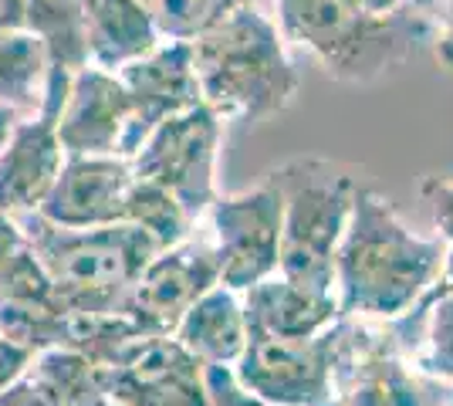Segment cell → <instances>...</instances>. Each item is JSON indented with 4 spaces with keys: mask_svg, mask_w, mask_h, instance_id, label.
Segmentation results:
<instances>
[{
    "mask_svg": "<svg viewBox=\"0 0 453 406\" xmlns=\"http://www.w3.org/2000/svg\"><path fill=\"white\" fill-rule=\"evenodd\" d=\"M434 288L453 291V248H447V254H443V268H440V274H436Z\"/></svg>",
    "mask_w": 453,
    "mask_h": 406,
    "instance_id": "4dcf8cb0",
    "label": "cell"
},
{
    "mask_svg": "<svg viewBox=\"0 0 453 406\" xmlns=\"http://www.w3.org/2000/svg\"><path fill=\"white\" fill-rule=\"evenodd\" d=\"M220 285L247 291L250 285L278 274L281 257V194L265 180L244 194H220L203 213Z\"/></svg>",
    "mask_w": 453,
    "mask_h": 406,
    "instance_id": "ba28073f",
    "label": "cell"
},
{
    "mask_svg": "<svg viewBox=\"0 0 453 406\" xmlns=\"http://www.w3.org/2000/svg\"><path fill=\"white\" fill-rule=\"evenodd\" d=\"M203 379H207V406H274L247 393L230 366H203Z\"/></svg>",
    "mask_w": 453,
    "mask_h": 406,
    "instance_id": "cb8c5ba5",
    "label": "cell"
},
{
    "mask_svg": "<svg viewBox=\"0 0 453 406\" xmlns=\"http://www.w3.org/2000/svg\"><path fill=\"white\" fill-rule=\"evenodd\" d=\"M35 356L31 352H24V349L11 346L7 339H0V389L7 387L14 376H20L24 369H27V363H31Z\"/></svg>",
    "mask_w": 453,
    "mask_h": 406,
    "instance_id": "4316f807",
    "label": "cell"
},
{
    "mask_svg": "<svg viewBox=\"0 0 453 406\" xmlns=\"http://www.w3.org/2000/svg\"><path fill=\"white\" fill-rule=\"evenodd\" d=\"M4 27H27V20H24V0H0V31Z\"/></svg>",
    "mask_w": 453,
    "mask_h": 406,
    "instance_id": "f1b7e54d",
    "label": "cell"
},
{
    "mask_svg": "<svg viewBox=\"0 0 453 406\" xmlns=\"http://www.w3.org/2000/svg\"><path fill=\"white\" fill-rule=\"evenodd\" d=\"M163 41H196L234 11L257 0H139Z\"/></svg>",
    "mask_w": 453,
    "mask_h": 406,
    "instance_id": "7402d4cb",
    "label": "cell"
},
{
    "mask_svg": "<svg viewBox=\"0 0 453 406\" xmlns=\"http://www.w3.org/2000/svg\"><path fill=\"white\" fill-rule=\"evenodd\" d=\"M332 389L345 406H453L450 383L416 369L389 322L369 318L335 322Z\"/></svg>",
    "mask_w": 453,
    "mask_h": 406,
    "instance_id": "8992f818",
    "label": "cell"
},
{
    "mask_svg": "<svg viewBox=\"0 0 453 406\" xmlns=\"http://www.w3.org/2000/svg\"><path fill=\"white\" fill-rule=\"evenodd\" d=\"M0 406H61V403H58V396L51 393V387L27 363V369L20 376H14L7 387L0 389Z\"/></svg>",
    "mask_w": 453,
    "mask_h": 406,
    "instance_id": "d4e9b609",
    "label": "cell"
},
{
    "mask_svg": "<svg viewBox=\"0 0 453 406\" xmlns=\"http://www.w3.org/2000/svg\"><path fill=\"white\" fill-rule=\"evenodd\" d=\"M362 11H369V14H393L399 7H406L410 0H356Z\"/></svg>",
    "mask_w": 453,
    "mask_h": 406,
    "instance_id": "f546056e",
    "label": "cell"
},
{
    "mask_svg": "<svg viewBox=\"0 0 453 406\" xmlns=\"http://www.w3.org/2000/svg\"><path fill=\"white\" fill-rule=\"evenodd\" d=\"M430 14H434V55L436 61L453 72V0H430Z\"/></svg>",
    "mask_w": 453,
    "mask_h": 406,
    "instance_id": "484cf974",
    "label": "cell"
},
{
    "mask_svg": "<svg viewBox=\"0 0 453 406\" xmlns=\"http://www.w3.org/2000/svg\"><path fill=\"white\" fill-rule=\"evenodd\" d=\"M325 406H345V403H342V400H328Z\"/></svg>",
    "mask_w": 453,
    "mask_h": 406,
    "instance_id": "d6a6232c",
    "label": "cell"
},
{
    "mask_svg": "<svg viewBox=\"0 0 453 406\" xmlns=\"http://www.w3.org/2000/svg\"><path fill=\"white\" fill-rule=\"evenodd\" d=\"M112 406H119V403H112Z\"/></svg>",
    "mask_w": 453,
    "mask_h": 406,
    "instance_id": "836d02e7",
    "label": "cell"
},
{
    "mask_svg": "<svg viewBox=\"0 0 453 406\" xmlns=\"http://www.w3.org/2000/svg\"><path fill=\"white\" fill-rule=\"evenodd\" d=\"M189 48L200 98L220 122H265L284 112L302 88L278 24L261 14L257 4L234 11L207 34L189 41Z\"/></svg>",
    "mask_w": 453,
    "mask_h": 406,
    "instance_id": "3957f363",
    "label": "cell"
},
{
    "mask_svg": "<svg viewBox=\"0 0 453 406\" xmlns=\"http://www.w3.org/2000/svg\"><path fill=\"white\" fill-rule=\"evenodd\" d=\"M18 122H20V119L14 116V112H7V109H0V142L7 139V133H11V129H14Z\"/></svg>",
    "mask_w": 453,
    "mask_h": 406,
    "instance_id": "1f68e13d",
    "label": "cell"
},
{
    "mask_svg": "<svg viewBox=\"0 0 453 406\" xmlns=\"http://www.w3.org/2000/svg\"><path fill=\"white\" fill-rule=\"evenodd\" d=\"M447 244L410 231L393 203L376 190H356L342 234L332 291L342 318L393 322L436 285Z\"/></svg>",
    "mask_w": 453,
    "mask_h": 406,
    "instance_id": "6da1fadb",
    "label": "cell"
},
{
    "mask_svg": "<svg viewBox=\"0 0 453 406\" xmlns=\"http://www.w3.org/2000/svg\"><path fill=\"white\" fill-rule=\"evenodd\" d=\"M173 339L203 366L234 369L247 346V318L241 295L224 285H213L207 295H200L189 305V311L173 332Z\"/></svg>",
    "mask_w": 453,
    "mask_h": 406,
    "instance_id": "d6986e66",
    "label": "cell"
},
{
    "mask_svg": "<svg viewBox=\"0 0 453 406\" xmlns=\"http://www.w3.org/2000/svg\"><path fill=\"white\" fill-rule=\"evenodd\" d=\"M267 180L281 194V257L278 274L332 291V271L342 234L352 217L356 180L319 156L281 163Z\"/></svg>",
    "mask_w": 453,
    "mask_h": 406,
    "instance_id": "5b68a950",
    "label": "cell"
},
{
    "mask_svg": "<svg viewBox=\"0 0 453 406\" xmlns=\"http://www.w3.org/2000/svg\"><path fill=\"white\" fill-rule=\"evenodd\" d=\"M284 41L311 51L328 78L369 85L393 75L434 41L430 0L369 14L356 0H274Z\"/></svg>",
    "mask_w": 453,
    "mask_h": 406,
    "instance_id": "7a4b0ae2",
    "label": "cell"
},
{
    "mask_svg": "<svg viewBox=\"0 0 453 406\" xmlns=\"http://www.w3.org/2000/svg\"><path fill=\"white\" fill-rule=\"evenodd\" d=\"M72 318L35 251L24 244L0 274V339L31 356L68 349Z\"/></svg>",
    "mask_w": 453,
    "mask_h": 406,
    "instance_id": "5bb4252c",
    "label": "cell"
},
{
    "mask_svg": "<svg viewBox=\"0 0 453 406\" xmlns=\"http://www.w3.org/2000/svg\"><path fill=\"white\" fill-rule=\"evenodd\" d=\"M24 244H27V241H24V234H20L18 220L0 213V274H4V268L14 261V254H18Z\"/></svg>",
    "mask_w": 453,
    "mask_h": 406,
    "instance_id": "83f0119b",
    "label": "cell"
},
{
    "mask_svg": "<svg viewBox=\"0 0 453 406\" xmlns=\"http://www.w3.org/2000/svg\"><path fill=\"white\" fill-rule=\"evenodd\" d=\"M241 305H244L247 329L281 335V339L321 335L342 318L335 291L298 285L284 274H271L241 291Z\"/></svg>",
    "mask_w": 453,
    "mask_h": 406,
    "instance_id": "e0dca14e",
    "label": "cell"
},
{
    "mask_svg": "<svg viewBox=\"0 0 453 406\" xmlns=\"http://www.w3.org/2000/svg\"><path fill=\"white\" fill-rule=\"evenodd\" d=\"M14 220L68 315H122L139 274L163 251L152 234L133 224L75 231L41 213H20Z\"/></svg>",
    "mask_w": 453,
    "mask_h": 406,
    "instance_id": "277c9868",
    "label": "cell"
},
{
    "mask_svg": "<svg viewBox=\"0 0 453 406\" xmlns=\"http://www.w3.org/2000/svg\"><path fill=\"white\" fill-rule=\"evenodd\" d=\"M423 203L430 207V220H434L440 241L453 248V180L443 176H426L423 187H419Z\"/></svg>",
    "mask_w": 453,
    "mask_h": 406,
    "instance_id": "603a6c76",
    "label": "cell"
},
{
    "mask_svg": "<svg viewBox=\"0 0 453 406\" xmlns=\"http://www.w3.org/2000/svg\"><path fill=\"white\" fill-rule=\"evenodd\" d=\"M0 146H4V142H0Z\"/></svg>",
    "mask_w": 453,
    "mask_h": 406,
    "instance_id": "e575fe53",
    "label": "cell"
},
{
    "mask_svg": "<svg viewBox=\"0 0 453 406\" xmlns=\"http://www.w3.org/2000/svg\"><path fill=\"white\" fill-rule=\"evenodd\" d=\"M389 329L416 369L453 387V291L430 288Z\"/></svg>",
    "mask_w": 453,
    "mask_h": 406,
    "instance_id": "ffe728a7",
    "label": "cell"
},
{
    "mask_svg": "<svg viewBox=\"0 0 453 406\" xmlns=\"http://www.w3.org/2000/svg\"><path fill=\"white\" fill-rule=\"evenodd\" d=\"M335 326L308 339H281L247 329V346L234 363V379L274 406H325L332 389Z\"/></svg>",
    "mask_w": 453,
    "mask_h": 406,
    "instance_id": "9c48e42d",
    "label": "cell"
},
{
    "mask_svg": "<svg viewBox=\"0 0 453 406\" xmlns=\"http://www.w3.org/2000/svg\"><path fill=\"white\" fill-rule=\"evenodd\" d=\"M119 81L133 105V126H129L133 156L159 122L203 102L193 68V48L187 41H159L150 55L126 65L119 72Z\"/></svg>",
    "mask_w": 453,
    "mask_h": 406,
    "instance_id": "9a60e30c",
    "label": "cell"
},
{
    "mask_svg": "<svg viewBox=\"0 0 453 406\" xmlns=\"http://www.w3.org/2000/svg\"><path fill=\"white\" fill-rule=\"evenodd\" d=\"M213 285H220V268L210 234L193 231L187 241L159 251L146 264L122 305V318L150 339H173L189 305Z\"/></svg>",
    "mask_w": 453,
    "mask_h": 406,
    "instance_id": "30bf717a",
    "label": "cell"
},
{
    "mask_svg": "<svg viewBox=\"0 0 453 406\" xmlns=\"http://www.w3.org/2000/svg\"><path fill=\"white\" fill-rule=\"evenodd\" d=\"M51 75V55L38 31L4 27L0 31V109L31 119L44 105Z\"/></svg>",
    "mask_w": 453,
    "mask_h": 406,
    "instance_id": "44dd1931",
    "label": "cell"
},
{
    "mask_svg": "<svg viewBox=\"0 0 453 406\" xmlns=\"http://www.w3.org/2000/svg\"><path fill=\"white\" fill-rule=\"evenodd\" d=\"M133 105L119 75L102 68H78L58 112V142L65 159L72 156H119L129 159Z\"/></svg>",
    "mask_w": 453,
    "mask_h": 406,
    "instance_id": "8fae6325",
    "label": "cell"
},
{
    "mask_svg": "<svg viewBox=\"0 0 453 406\" xmlns=\"http://www.w3.org/2000/svg\"><path fill=\"white\" fill-rule=\"evenodd\" d=\"M61 166L65 153L58 142V112L41 109L38 116L20 119L0 146V213H38Z\"/></svg>",
    "mask_w": 453,
    "mask_h": 406,
    "instance_id": "2e32d148",
    "label": "cell"
},
{
    "mask_svg": "<svg viewBox=\"0 0 453 406\" xmlns=\"http://www.w3.org/2000/svg\"><path fill=\"white\" fill-rule=\"evenodd\" d=\"M102 383L119 406H207L203 363L176 339H139Z\"/></svg>",
    "mask_w": 453,
    "mask_h": 406,
    "instance_id": "7c38bea8",
    "label": "cell"
},
{
    "mask_svg": "<svg viewBox=\"0 0 453 406\" xmlns=\"http://www.w3.org/2000/svg\"><path fill=\"white\" fill-rule=\"evenodd\" d=\"M135 173L119 156H72L65 159L51 194L38 213L58 227H112L129 224Z\"/></svg>",
    "mask_w": 453,
    "mask_h": 406,
    "instance_id": "4fadbf2b",
    "label": "cell"
},
{
    "mask_svg": "<svg viewBox=\"0 0 453 406\" xmlns=\"http://www.w3.org/2000/svg\"><path fill=\"white\" fill-rule=\"evenodd\" d=\"M224 122L210 105H193L180 116L159 122L146 142L135 149L133 173L163 187L193 217L203 220L217 190V156H220Z\"/></svg>",
    "mask_w": 453,
    "mask_h": 406,
    "instance_id": "52a82bcc",
    "label": "cell"
},
{
    "mask_svg": "<svg viewBox=\"0 0 453 406\" xmlns=\"http://www.w3.org/2000/svg\"><path fill=\"white\" fill-rule=\"evenodd\" d=\"M159 31L139 0H85L81 4V48L85 65L119 75L126 65L150 55Z\"/></svg>",
    "mask_w": 453,
    "mask_h": 406,
    "instance_id": "ac0fdd59",
    "label": "cell"
}]
</instances>
